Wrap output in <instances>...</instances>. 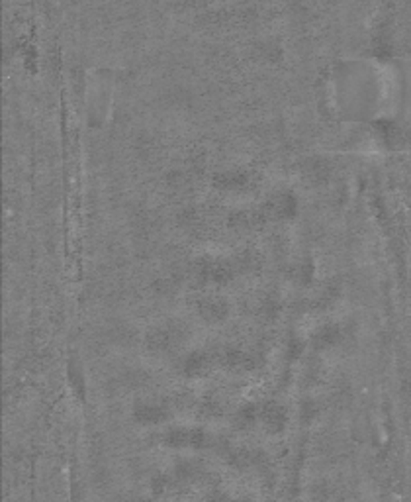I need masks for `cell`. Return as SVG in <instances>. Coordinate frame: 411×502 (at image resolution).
<instances>
[{
	"label": "cell",
	"instance_id": "cell-1",
	"mask_svg": "<svg viewBox=\"0 0 411 502\" xmlns=\"http://www.w3.org/2000/svg\"><path fill=\"white\" fill-rule=\"evenodd\" d=\"M163 443L173 450H206L214 443L212 434L202 428H168L163 434Z\"/></svg>",
	"mask_w": 411,
	"mask_h": 502
},
{
	"label": "cell",
	"instance_id": "cell-2",
	"mask_svg": "<svg viewBox=\"0 0 411 502\" xmlns=\"http://www.w3.org/2000/svg\"><path fill=\"white\" fill-rule=\"evenodd\" d=\"M131 418L142 426H159L165 424L170 418V408L163 402H153V400H140L133 404Z\"/></svg>",
	"mask_w": 411,
	"mask_h": 502
},
{
	"label": "cell",
	"instance_id": "cell-3",
	"mask_svg": "<svg viewBox=\"0 0 411 502\" xmlns=\"http://www.w3.org/2000/svg\"><path fill=\"white\" fill-rule=\"evenodd\" d=\"M258 422L265 426V430L269 434H280L286 430L288 424V412L282 404L269 400V402H263L260 404V416H258Z\"/></svg>",
	"mask_w": 411,
	"mask_h": 502
},
{
	"label": "cell",
	"instance_id": "cell-4",
	"mask_svg": "<svg viewBox=\"0 0 411 502\" xmlns=\"http://www.w3.org/2000/svg\"><path fill=\"white\" fill-rule=\"evenodd\" d=\"M210 371H212V359H210V355H206L202 351H194L190 355H186L182 359V365H180V373L184 377H190V379L204 377Z\"/></svg>",
	"mask_w": 411,
	"mask_h": 502
},
{
	"label": "cell",
	"instance_id": "cell-5",
	"mask_svg": "<svg viewBox=\"0 0 411 502\" xmlns=\"http://www.w3.org/2000/svg\"><path fill=\"white\" fill-rule=\"evenodd\" d=\"M221 365L227 367L230 371H253L257 367L255 357L247 355L245 351H239V349H227L221 355Z\"/></svg>",
	"mask_w": 411,
	"mask_h": 502
},
{
	"label": "cell",
	"instance_id": "cell-6",
	"mask_svg": "<svg viewBox=\"0 0 411 502\" xmlns=\"http://www.w3.org/2000/svg\"><path fill=\"white\" fill-rule=\"evenodd\" d=\"M258 416H260V404L247 402V404L237 408V412L233 416V426L237 430H249V428L257 424Z\"/></svg>",
	"mask_w": 411,
	"mask_h": 502
},
{
	"label": "cell",
	"instance_id": "cell-7",
	"mask_svg": "<svg viewBox=\"0 0 411 502\" xmlns=\"http://www.w3.org/2000/svg\"><path fill=\"white\" fill-rule=\"evenodd\" d=\"M263 461H265V453H263V451L237 450L230 455V463H232L235 469H241V471L251 469V467H258Z\"/></svg>",
	"mask_w": 411,
	"mask_h": 502
},
{
	"label": "cell",
	"instance_id": "cell-8",
	"mask_svg": "<svg viewBox=\"0 0 411 502\" xmlns=\"http://www.w3.org/2000/svg\"><path fill=\"white\" fill-rule=\"evenodd\" d=\"M202 465L198 463V461H180L177 463L175 467V479L179 481V483H194V481H198L200 475H202Z\"/></svg>",
	"mask_w": 411,
	"mask_h": 502
},
{
	"label": "cell",
	"instance_id": "cell-9",
	"mask_svg": "<svg viewBox=\"0 0 411 502\" xmlns=\"http://www.w3.org/2000/svg\"><path fill=\"white\" fill-rule=\"evenodd\" d=\"M147 348L153 353H168L175 348V337L167 332H163V330H155L147 337Z\"/></svg>",
	"mask_w": 411,
	"mask_h": 502
},
{
	"label": "cell",
	"instance_id": "cell-10",
	"mask_svg": "<svg viewBox=\"0 0 411 502\" xmlns=\"http://www.w3.org/2000/svg\"><path fill=\"white\" fill-rule=\"evenodd\" d=\"M198 414H200L202 418H208V420L219 418V416L223 414L221 402L216 399H204L200 404H198Z\"/></svg>",
	"mask_w": 411,
	"mask_h": 502
},
{
	"label": "cell",
	"instance_id": "cell-11",
	"mask_svg": "<svg viewBox=\"0 0 411 502\" xmlns=\"http://www.w3.org/2000/svg\"><path fill=\"white\" fill-rule=\"evenodd\" d=\"M177 485H179V481L175 479V475H159V477H155L153 483H151L153 492L155 494H159V496L173 492Z\"/></svg>",
	"mask_w": 411,
	"mask_h": 502
},
{
	"label": "cell",
	"instance_id": "cell-12",
	"mask_svg": "<svg viewBox=\"0 0 411 502\" xmlns=\"http://www.w3.org/2000/svg\"><path fill=\"white\" fill-rule=\"evenodd\" d=\"M320 416V404L315 400L306 399L300 402V420L304 424H311Z\"/></svg>",
	"mask_w": 411,
	"mask_h": 502
},
{
	"label": "cell",
	"instance_id": "cell-13",
	"mask_svg": "<svg viewBox=\"0 0 411 502\" xmlns=\"http://www.w3.org/2000/svg\"><path fill=\"white\" fill-rule=\"evenodd\" d=\"M335 342H337V332L335 330H323L320 334L315 335V348L320 349H325V348H331Z\"/></svg>",
	"mask_w": 411,
	"mask_h": 502
},
{
	"label": "cell",
	"instance_id": "cell-14",
	"mask_svg": "<svg viewBox=\"0 0 411 502\" xmlns=\"http://www.w3.org/2000/svg\"><path fill=\"white\" fill-rule=\"evenodd\" d=\"M69 383H71V386L77 390L78 397L85 395V379H82V371H78L75 367H71V369H69Z\"/></svg>",
	"mask_w": 411,
	"mask_h": 502
},
{
	"label": "cell",
	"instance_id": "cell-15",
	"mask_svg": "<svg viewBox=\"0 0 411 502\" xmlns=\"http://www.w3.org/2000/svg\"><path fill=\"white\" fill-rule=\"evenodd\" d=\"M208 502H239V501H233L230 496H225V494H214L212 499Z\"/></svg>",
	"mask_w": 411,
	"mask_h": 502
}]
</instances>
